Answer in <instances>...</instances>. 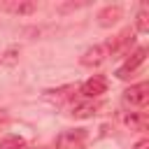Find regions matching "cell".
Wrapping results in <instances>:
<instances>
[{"label":"cell","instance_id":"cell-7","mask_svg":"<svg viewBox=\"0 0 149 149\" xmlns=\"http://www.w3.org/2000/svg\"><path fill=\"white\" fill-rule=\"evenodd\" d=\"M119 19H121V7H119V5H107V7H102V9L98 12V23H100L102 28L114 26Z\"/></svg>","mask_w":149,"mask_h":149},{"label":"cell","instance_id":"cell-9","mask_svg":"<svg viewBox=\"0 0 149 149\" xmlns=\"http://www.w3.org/2000/svg\"><path fill=\"white\" fill-rule=\"evenodd\" d=\"M98 109H100V105H98V102L86 100V102H79V105H74V107H72V116H77V119H86V116L98 114Z\"/></svg>","mask_w":149,"mask_h":149},{"label":"cell","instance_id":"cell-11","mask_svg":"<svg viewBox=\"0 0 149 149\" xmlns=\"http://www.w3.org/2000/svg\"><path fill=\"white\" fill-rule=\"evenodd\" d=\"M137 33H149V7L142 5V9L137 12V23H135Z\"/></svg>","mask_w":149,"mask_h":149},{"label":"cell","instance_id":"cell-2","mask_svg":"<svg viewBox=\"0 0 149 149\" xmlns=\"http://www.w3.org/2000/svg\"><path fill=\"white\" fill-rule=\"evenodd\" d=\"M105 91H107V79H105V77H100V74L88 77V79L81 84V88H79V93H81L84 98H88V100H93V98L102 95Z\"/></svg>","mask_w":149,"mask_h":149},{"label":"cell","instance_id":"cell-13","mask_svg":"<svg viewBox=\"0 0 149 149\" xmlns=\"http://www.w3.org/2000/svg\"><path fill=\"white\" fill-rule=\"evenodd\" d=\"M23 147V137L19 135H5L0 140V149H21Z\"/></svg>","mask_w":149,"mask_h":149},{"label":"cell","instance_id":"cell-5","mask_svg":"<svg viewBox=\"0 0 149 149\" xmlns=\"http://www.w3.org/2000/svg\"><path fill=\"white\" fill-rule=\"evenodd\" d=\"M0 7L7 9V12H12V14H16V16H28V14H33L37 9V5L33 0H7Z\"/></svg>","mask_w":149,"mask_h":149},{"label":"cell","instance_id":"cell-19","mask_svg":"<svg viewBox=\"0 0 149 149\" xmlns=\"http://www.w3.org/2000/svg\"><path fill=\"white\" fill-rule=\"evenodd\" d=\"M35 149H37V147H35Z\"/></svg>","mask_w":149,"mask_h":149},{"label":"cell","instance_id":"cell-15","mask_svg":"<svg viewBox=\"0 0 149 149\" xmlns=\"http://www.w3.org/2000/svg\"><path fill=\"white\" fill-rule=\"evenodd\" d=\"M54 26H35V28H26V35H44V33H51Z\"/></svg>","mask_w":149,"mask_h":149},{"label":"cell","instance_id":"cell-6","mask_svg":"<svg viewBox=\"0 0 149 149\" xmlns=\"http://www.w3.org/2000/svg\"><path fill=\"white\" fill-rule=\"evenodd\" d=\"M119 119H121V123L128 126L130 130H144V128H147V114H144V112H121Z\"/></svg>","mask_w":149,"mask_h":149},{"label":"cell","instance_id":"cell-16","mask_svg":"<svg viewBox=\"0 0 149 149\" xmlns=\"http://www.w3.org/2000/svg\"><path fill=\"white\" fill-rule=\"evenodd\" d=\"M84 2H68V5H61L58 7V12H68V9H77V7H81Z\"/></svg>","mask_w":149,"mask_h":149},{"label":"cell","instance_id":"cell-17","mask_svg":"<svg viewBox=\"0 0 149 149\" xmlns=\"http://www.w3.org/2000/svg\"><path fill=\"white\" fill-rule=\"evenodd\" d=\"M133 149H149V140H147V137H142V140H140Z\"/></svg>","mask_w":149,"mask_h":149},{"label":"cell","instance_id":"cell-14","mask_svg":"<svg viewBox=\"0 0 149 149\" xmlns=\"http://www.w3.org/2000/svg\"><path fill=\"white\" fill-rule=\"evenodd\" d=\"M70 91H74V88L72 86H63L58 91H47V98H51V100H65L70 95Z\"/></svg>","mask_w":149,"mask_h":149},{"label":"cell","instance_id":"cell-4","mask_svg":"<svg viewBox=\"0 0 149 149\" xmlns=\"http://www.w3.org/2000/svg\"><path fill=\"white\" fill-rule=\"evenodd\" d=\"M144 58H147V49L140 47V49H137V51H135V54H133V56H130V58L116 70V77H119V79H128V77H130V74L144 63Z\"/></svg>","mask_w":149,"mask_h":149},{"label":"cell","instance_id":"cell-18","mask_svg":"<svg viewBox=\"0 0 149 149\" xmlns=\"http://www.w3.org/2000/svg\"><path fill=\"white\" fill-rule=\"evenodd\" d=\"M0 119H5V112H2V109H0Z\"/></svg>","mask_w":149,"mask_h":149},{"label":"cell","instance_id":"cell-12","mask_svg":"<svg viewBox=\"0 0 149 149\" xmlns=\"http://www.w3.org/2000/svg\"><path fill=\"white\" fill-rule=\"evenodd\" d=\"M16 63H19V47H9L5 54H0V65L12 68V65H16Z\"/></svg>","mask_w":149,"mask_h":149},{"label":"cell","instance_id":"cell-1","mask_svg":"<svg viewBox=\"0 0 149 149\" xmlns=\"http://www.w3.org/2000/svg\"><path fill=\"white\" fill-rule=\"evenodd\" d=\"M123 100L130 107H144L147 100H149V84L142 81V84H135V86L126 88L123 91Z\"/></svg>","mask_w":149,"mask_h":149},{"label":"cell","instance_id":"cell-3","mask_svg":"<svg viewBox=\"0 0 149 149\" xmlns=\"http://www.w3.org/2000/svg\"><path fill=\"white\" fill-rule=\"evenodd\" d=\"M107 56H109V51H107L105 44H93V47H88V49L81 54L79 61H81V65H86V68H95V65L105 63Z\"/></svg>","mask_w":149,"mask_h":149},{"label":"cell","instance_id":"cell-10","mask_svg":"<svg viewBox=\"0 0 149 149\" xmlns=\"http://www.w3.org/2000/svg\"><path fill=\"white\" fill-rule=\"evenodd\" d=\"M84 140V130H77V133H68L58 140V149H79Z\"/></svg>","mask_w":149,"mask_h":149},{"label":"cell","instance_id":"cell-8","mask_svg":"<svg viewBox=\"0 0 149 149\" xmlns=\"http://www.w3.org/2000/svg\"><path fill=\"white\" fill-rule=\"evenodd\" d=\"M128 42H133V33H130V28H128V30H123V33H119V35H116L114 40H109L105 47H107V51H109V54H119Z\"/></svg>","mask_w":149,"mask_h":149}]
</instances>
